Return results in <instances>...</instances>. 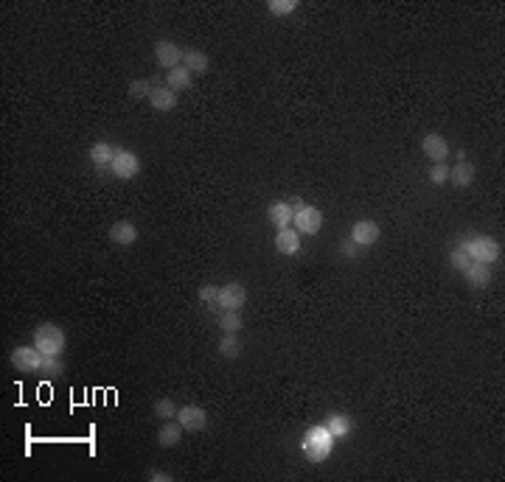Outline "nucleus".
<instances>
[{"label":"nucleus","mask_w":505,"mask_h":482,"mask_svg":"<svg viewBox=\"0 0 505 482\" xmlns=\"http://www.w3.org/2000/svg\"><path fill=\"white\" fill-rule=\"evenodd\" d=\"M275 250L281 255H298L301 252V233L295 228H286V230H278L275 233Z\"/></svg>","instance_id":"4468645a"},{"label":"nucleus","mask_w":505,"mask_h":482,"mask_svg":"<svg viewBox=\"0 0 505 482\" xmlns=\"http://www.w3.org/2000/svg\"><path fill=\"white\" fill-rule=\"evenodd\" d=\"M267 216H270V222H273L278 230H286V228H292V222H295V210H292L289 202H273L270 210H267Z\"/></svg>","instance_id":"dca6fc26"},{"label":"nucleus","mask_w":505,"mask_h":482,"mask_svg":"<svg viewBox=\"0 0 505 482\" xmlns=\"http://www.w3.org/2000/svg\"><path fill=\"white\" fill-rule=\"evenodd\" d=\"M166 87H172L175 93L188 90V87H191V70H188L186 65H180V68H175V70H168V76H166Z\"/></svg>","instance_id":"aec40b11"},{"label":"nucleus","mask_w":505,"mask_h":482,"mask_svg":"<svg viewBox=\"0 0 505 482\" xmlns=\"http://www.w3.org/2000/svg\"><path fill=\"white\" fill-rule=\"evenodd\" d=\"M149 104H152V110H157V112H172V110L177 107V93L172 90V87H166V84H152Z\"/></svg>","instance_id":"f8f14e48"},{"label":"nucleus","mask_w":505,"mask_h":482,"mask_svg":"<svg viewBox=\"0 0 505 482\" xmlns=\"http://www.w3.org/2000/svg\"><path fill=\"white\" fill-rule=\"evenodd\" d=\"M183 54L186 51L180 46H175V42H168V39H157L155 42V62L160 68H166V70L180 68L183 65Z\"/></svg>","instance_id":"0eeeda50"},{"label":"nucleus","mask_w":505,"mask_h":482,"mask_svg":"<svg viewBox=\"0 0 505 482\" xmlns=\"http://www.w3.org/2000/svg\"><path fill=\"white\" fill-rule=\"evenodd\" d=\"M449 180V165L446 163H435L433 168H430V183L433 185H444Z\"/></svg>","instance_id":"bb28decb"},{"label":"nucleus","mask_w":505,"mask_h":482,"mask_svg":"<svg viewBox=\"0 0 505 482\" xmlns=\"http://www.w3.org/2000/svg\"><path fill=\"white\" fill-rule=\"evenodd\" d=\"M463 272V278H466L472 286H488L491 283V270H488V264H477V261H469L466 267L460 270Z\"/></svg>","instance_id":"a211bd4d"},{"label":"nucleus","mask_w":505,"mask_h":482,"mask_svg":"<svg viewBox=\"0 0 505 482\" xmlns=\"http://www.w3.org/2000/svg\"><path fill=\"white\" fill-rule=\"evenodd\" d=\"M267 9H270L275 17H286V14H292L295 9H298V0H270Z\"/></svg>","instance_id":"a878e982"},{"label":"nucleus","mask_w":505,"mask_h":482,"mask_svg":"<svg viewBox=\"0 0 505 482\" xmlns=\"http://www.w3.org/2000/svg\"><path fill=\"white\" fill-rule=\"evenodd\" d=\"M149 479H155V482H172V474H168V471H149Z\"/></svg>","instance_id":"c756f323"},{"label":"nucleus","mask_w":505,"mask_h":482,"mask_svg":"<svg viewBox=\"0 0 505 482\" xmlns=\"http://www.w3.org/2000/svg\"><path fill=\"white\" fill-rule=\"evenodd\" d=\"M118 152H121L118 146H112V143H107V141H99V143L90 146V160H93L96 168H110Z\"/></svg>","instance_id":"f3484780"},{"label":"nucleus","mask_w":505,"mask_h":482,"mask_svg":"<svg viewBox=\"0 0 505 482\" xmlns=\"http://www.w3.org/2000/svg\"><path fill=\"white\" fill-rule=\"evenodd\" d=\"M12 365L17 368V370H23V373H37V370H62V365L57 362V359H51V357H46V354H39V350L31 345H20V348H14L12 350Z\"/></svg>","instance_id":"f03ea898"},{"label":"nucleus","mask_w":505,"mask_h":482,"mask_svg":"<svg viewBox=\"0 0 505 482\" xmlns=\"http://www.w3.org/2000/svg\"><path fill=\"white\" fill-rule=\"evenodd\" d=\"M177 421L183 423L186 432H202L208 426V412L197 404H186V407L177 410Z\"/></svg>","instance_id":"1a4fd4ad"},{"label":"nucleus","mask_w":505,"mask_h":482,"mask_svg":"<svg viewBox=\"0 0 505 482\" xmlns=\"http://www.w3.org/2000/svg\"><path fill=\"white\" fill-rule=\"evenodd\" d=\"M149 93H152V81H141V79L130 81V96L132 99H149Z\"/></svg>","instance_id":"cd10ccee"},{"label":"nucleus","mask_w":505,"mask_h":482,"mask_svg":"<svg viewBox=\"0 0 505 482\" xmlns=\"http://www.w3.org/2000/svg\"><path fill=\"white\" fill-rule=\"evenodd\" d=\"M110 171L115 174L118 180H132V177H138V171H141V160H138V154H135V152L121 149V152L115 154V160H112Z\"/></svg>","instance_id":"6e6552de"},{"label":"nucleus","mask_w":505,"mask_h":482,"mask_svg":"<svg viewBox=\"0 0 505 482\" xmlns=\"http://www.w3.org/2000/svg\"><path fill=\"white\" fill-rule=\"evenodd\" d=\"M183 65H186L191 73H205V70L210 68V59H208V54H202V51H197V48H186Z\"/></svg>","instance_id":"412c9836"},{"label":"nucleus","mask_w":505,"mask_h":482,"mask_svg":"<svg viewBox=\"0 0 505 482\" xmlns=\"http://www.w3.org/2000/svg\"><path fill=\"white\" fill-rule=\"evenodd\" d=\"M244 303H247V289H244V283H236V281H230V283L219 286V294H217V305H219V309L239 312Z\"/></svg>","instance_id":"423d86ee"},{"label":"nucleus","mask_w":505,"mask_h":482,"mask_svg":"<svg viewBox=\"0 0 505 482\" xmlns=\"http://www.w3.org/2000/svg\"><path fill=\"white\" fill-rule=\"evenodd\" d=\"M457 247L477 264H494L499 258V241L491 236H463Z\"/></svg>","instance_id":"7ed1b4c3"},{"label":"nucleus","mask_w":505,"mask_h":482,"mask_svg":"<svg viewBox=\"0 0 505 482\" xmlns=\"http://www.w3.org/2000/svg\"><path fill=\"white\" fill-rule=\"evenodd\" d=\"M219 354L225 359H239L241 357V342H239L236 334H222V339H219Z\"/></svg>","instance_id":"5701e85b"},{"label":"nucleus","mask_w":505,"mask_h":482,"mask_svg":"<svg viewBox=\"0 0 505 482\" xmlns=\"http://www.w3.org/2000/svg\"><path fill=\"white\" fill-rule=\"evenodd\" d=\"M323 210L320 208H315V205H304L301 210H295V222H292V228L298 230V233H304V236H315V233H320V228H323Z\"/></svg>","instance_id":"39448f33"},{"label":"nucleus","mask_w":505,"mask_h":482,"mask_svg":"<svg viewBox=\"0 0 505 482\" xmlns=\"http://www.w3.org/2000/svg\"><path fill=\"white\" fill-rule=\"evenodd\" d=\"M110 241L118 247H132L138 241V225L130 222V219H118V222L110 228Z\"/></svg>","instance_id":"9d476101"},{"label":"nucleus","mask_w":505,"mask_h":482,"mask_svg":"<svg viewBox=\"0 0 505 482\" xmlns=\"http://www.w3.org/2000/svg\"><path fill=\"white\" fill-rule=\"evenodd\" d=\"M183 423L175 418V421H166L160 429H157V443L163 446V449H172V446H177L180 441H183Z\"/></svg>","instance_id":"2eb2a0df"},{"label":"nucleus","mask_w":505,"mask_h":482,"mask_svg":"<svg viewBox=\"0 0 505 482\" xmlns=\"http://www.w3.org/2000/svg\"><path fill=\"white\" fill-rule=\"evenodd\" d=\"M65 342H68L65 331L59 325H54V323H46V325H39L34 331V348L39 350V354L51 357V359H59V354L65 350Z\"/></svg>","instance_id":"20e7f679"},{"label":"nucleus","mask_w":505,"mask_h":482,"mask_svg":"<svg viewBox=\"0 0 505 482\" xmlns=\"http://www.w3.org/2000/svg\"><path fill=\"white\" fill-rule=\"evenodd\" d=\"M351 241L357 247H373L379 241V225L373 219H359V222L351 228Z\"/></svg>","instance_id":"9b49d317"},{"label":"nucleus","mask_w":505,"mask_h":482,"mask_svg":"<svg viewBox=\"0 0 505 482\" xmlns=\"http://www.w3.org/2000/svg\"><path fill=\"white\" fill-rule=\"evenodd\" d=\"M334 441H337V437L326 429V423H320V426L306 429L304 441H301V449H304V454H306L309 463H323V460L331 454Z\"/></svg>","instance_id":"f257e3e1"},{"label":"nucleus","mask_w":505,"mask_h":482,"mask_svg":"<svg viewBox=\"0 0 505 482\" xmlns=\"http://www.w3.org/2000/svg\"><path fill=\"white\" fill-rule=\"evenodd\" d=\"M219 328H222L225 334H236V331H241V314H239V312H228V309H222V314H219Z\"/></svg>","instance_id":"393cba45"},{"label":"nucleus","mask_w":505,"mask_h":482,"mask_svg":"<svg viewBox=\"0 0 505 482\" xmlns=\"http://www.w3.org/2000/svg\"><path fill=\"white\" fill-rule=\"evenodd\" d=\"M152 412H155L160 421H172V418H177V407H175L172 399H155Z\"/></svg>","instance_id":"b1692460"},{"label":"nucleus","mask_w":505,"mask_h":482,"mask_svg":"<svg viewBox=\"0 0 505 482\" xmlns=\"http://www.w3.org/2000/svg\"><path fill=\"white\" fill-rule=\"evenodd\" d=\"M449 180L457 185V188H469L475 183V165L469 160H457L455 168H449Z\"/></svg>","instance_id":"6ab92c4d"},{"label":"nucleus","mask_w":505,"mask_h":482,"mask_svg":"<svg viewBox=\"0 0 505 482\" xmlns=\"http://www.w3.org/2000/svg\"><path fill=\"white\" fill-rule=\"evenodd\" d=\"M217 294H219V289L217 286H210V283H202L199 286V303H217Z\"/></svg>","instance_id":"c85d7f7f"},{"label":"nucleus","mask_w":505,"mask_h":482,"mask_svg":"<svg viewBox=\"0 0 505 482\" xmlns=\"http://www.w3.org/2000/svg\"><path fill=\"white\" fill-rule=\"evenodd\" d=\"M326 429H328L334 437H346V434L351 432V418H348V415H340V412H334V415L326 418Z\"/></svg>","instance_id":"4be33fe9"},{"label":"nucleus","mask_w":505,"mask_h":482,"mask_svg":"<svg viewBox=\"0 0 505 482\" xmlns=\"http://www.w3.org/2000/svg\"><path fill=\"white\" fill-rule=\"evenodd\" d=\"M421 152H424L433 163H444L449 157V143H446L444 135L430 132V135H424V141H421Z\"/></svg>","instance_id":"ddd939ff"},{"label":"nucleus","mask_w":505,"mask_h":482,"mask_svg":"<svg viewBox=\"0 0 505 482\" xmlns=\"http://www.w3.org/2000/svg\"><path fill=\"white\" fill-rule=\"evenodd\" d=\"M357 250H359V247H357V244H354V241H348V244H343V255H346V258H354V255H357Z\"/></svg>","instance_id":"7c9ffc66"}]
</instances>
